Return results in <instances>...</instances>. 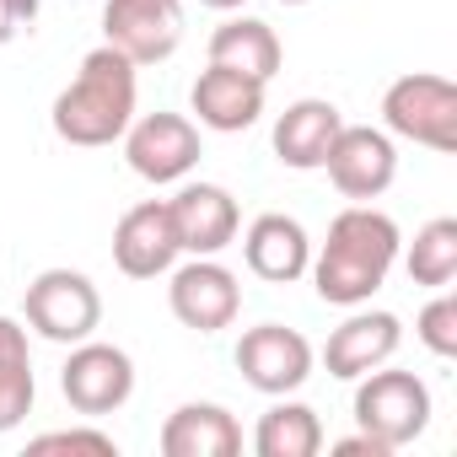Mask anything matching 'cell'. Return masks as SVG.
Here are the masks:
<instances>
[{"mask_svg": "<svg viewBox=\"0 0 457 457\" xmlns=\"http://www.w3.org/2000/svg\"><path fill=\"white\" fill-rule=\"evenodd\" d=\"M280 60H286V49H280L275 28L259 22V17H232V22H220L210 33V65L243 71V76H253L264 87L280 76Z\"/></svg>", "mask_w": 457, "mask_h": 457, "instance_id": "19", "label": "cell"}, {"mask_svg": "<svg viewBox=\"0 0 457 457\" xmlns=\"http://www.w3.org/2000/svg\"><path fill=\"white\" fill-rule=\"evenodd\" d=\"M162 452L167 457H237L243 452V425L220 403H183L162 425Z\"/></svg>", "mask_w": 457, "mask_h": 457, "instance_id": "18", "label": "cell"}, {"mask_svg": "<svg viewBox=\"0 0 457 457\" xmlns=\"http://www.w3.org/2000/svg\"><path fill=\"white\" fill-rule=\"evenodd\" d=\"M167 210H172V226H178V248L194 253V259H215L220 248L237 243L243 210L220 183H183L178 199H167Z\"/></svg>", "mask_w": 457, "mask_h": 457, "instance_id": "13", "label": "cell"}, {"mask_svg": "<svg viewBox=\"0 0 457 457\" xmlns=\"http://www.w3.org/2000/svg\"><path fill=\"white\" fill-rule=\"evenodd\" d=\"M243 253H248V270H253L259 280H270V286H291V280H302L307 264H312L307 226H302L296 215H280V210H270V215H259V220L248 226Z\"/></svg>", "mask_w": 457, "mask_h": 457, "instance_id": "16", "label": "cell"}, {"mask_svg": "<svg viewBox=\"0 0 457 457\" xmlns=\"http://www.w3.org/2000/svg\"><path fill=\"white\" fill-rule=\"evenodd\" d=\"M178 226H172V210L167 199H145L135 210L119 215L113 226V264L129 275V280H156L178 264Z\"/></svg>", "mask_w": 457, "mask_h": 457, "instance_id": "12", "label": "cell"}, {"mask_svg": "<svg viewBox=\"0 0 457 457\" xmlns=\"http://www.w3.org/2000/svg\"><path fill=\"white\" fill-rule=\"evenodd\" d=\"M0 361H28V334L17 318H0Z\"/></svg>", "mask_w": 457, "mask_h": 457, "instance_id": "26", "label": "cell"}, {"mask_svg": "<svg viewBox=\"0 0 457 457\" xmlns=\"http://www.w3.org/2000/svg\"><path fill=\"white\" fill-rule=\"evenodd\" d=\"M135 71L140 65H129L113 44L92 49L81 60L76 81L54 97V113H49L54 119V135L65 145H81V151H97V145L124 140V129L135 119V92H140Z\"/></svg>", "mask_w": 457, "mask_h": 457, "instance_id": "2", "label": "cell"}, {"mask_svg": "<svg viewBox=\"0 0 457 457\" xmlns=\"http://www.w3.org/2000/svg\"><path fill=\"white\" fill-rule=\"evenodd\" d=\"M323 167H328V178H334V188H339L345 199H377V194H387L393 178H398V151H393V140H387L382 129H371V124H345V129L334 135Z\"/></svg>", "mask_w": 457, "mask_h": 457, "instance_id": "11", "label": "cell"}, {"mask_svg": "<svg viewBox=\"0 0 457 457\" xmlns=\"http://www.w3.org/2000/svg\"><path fill=\"white\" fill-rule=\"evenodd\" d=\"M398 345H403V323H398L393 312H355V318H345V323L328 334L323 361H328V377L355 382V377L387 366V361L398 355Z\"/></svg>", "mask_w": 457, "mask_h": 457, "instance_id": "14", "label": "cell"}, {"mask_svg": "<svg viewBox=\"0 0 457 457\" xmlns=\"http://www.w3.org/2000/svg\"><path fill=\"white\" fill-rule=\"evenodd\" d=\"M33 457L44 452H92V457H119V441L108 430H49V436H33L28 441Z\"/></svg>", "mask_w": 457, "mask_h": 457, "instance_id": "24", "label": "cell"}, {"mask_svg": "<svg viewBox=\"0 0 457 457\" xmlns=\"http://www.w3.org/2000/svg\"><path fill=\"white\" fill-rule=\"evenodd\" d=\"M398 253H403L398 220L371 210V204H350L328 220V243L318 248V259L307 270H312V286L328 307H361L382 291Z\"/></svg>", "mask_w": 457, "mask_h": 457, "instance_id": "1", "label": "cell"}, {"mask_svg": "<svg viewBox=\"0 0 457 457\" xmlns=\"http://www.w3.org/2000/svg\"><path fill=\"white\" fill-rule=\"evenodd\" d=\"M167 302H172V318L194 334H220L232 328L237 312H243V286L237 275L215 264V259H194L183 270H172V286H167Z\"/></svg>", "mask_w": 457, "mask_h": 457, "instance_id": "8", "label": "cell"}, {"mask_svg": "<svg viewBox=\"0 0 457 457\" xmlns=\"http://www.w3.org/2000/svg\"><path fill=\"white\" fill-rule=\"evenodd\" d=\"M334 452H339V457H387V446H382L377 436H366V430H361V436H345Z\"/></svg>", "mask_w": 457, "mask_h": 457, "instance_id": "27", "label": "cell"}, {"mask_svg": "<svg viewBox=\"0 0 457 457\" xmlns=\"http://www.w3.org/2000/svg\"><path fill=\"white\" fill-rule=\"evenodd\" d=\"M414 339H420L430 355H441V361L457 355V296H452L446 286H441L436 302L420 307V318H414Z\"/></svg>", "mask_w": 457, "mask_h": 457, "instance_id": "23", "label": "cell"}, {"mask_svg": "<svg viewBox=\"0 0 457 457\" xmlns=\"http://www.w3.org/2000/svg\"><path fill=\"white\" fill-rule=\"evenodd\" d=\"M188 103H194V113H199L204 129H215V135H243L264 113V81H253L243 71H226V65H210V71H199Z\"/></svg>", "mask_w": 457, "mask_h": 457, "instance_id": "15", "label": "cell"}, {"mask_svg": "<svg viewBox=\"0 0 457 457\" xmlns=\"http://www.w3.org/2000/svg\"><path fill=\"white\" fill-rule=\"evenodd\" d=\"M199 6H210V12H237V6H248V0H199Z\"/></svg>", "mask_w": 457, "mask_h": 457, "instance_id": "28", "label": "cell"}, {"mask_svg": "<svg viewBox=\"0 0 457 457\" xmlns=\"http://www.w3.org/2000/svg\"><path fill=\"white\" fill-rule=\"evenodd\" d=\"M382 119L393 135H403L414 145H430L441 156L457 151V87L446 76H430V71L398 76L382 92Z\"/></svg>", "mask_w": 457, "mask_h": 457, "instance_id": "4", "label": "cell"}, {"mask_svg": "<svg viewBox=\"0 0 457 457\" xmlns=\"http://www.w3.org/2000/svg\"><path fill=\"white\" fill-rule=\"evenodd\" d=\"M403 270L425 291H441V286L457 280V220L452 215H436V220L420 226L414 243H409V253H403Z\"/></svg>", "mask_w": 457, "mask_h": 457, "instance_id": "21", "label": "cell"}, {"mask_svg": "<svg viewBox=\"0 0 457 457\" xmlns=\"http://www.w3.org/2000/svg\"><path fill=\"white\" fill-rule=\"evenodd\" d=\"M253 452L259 457H318L323 452V420H318V409H307V403H275L264 420H259V430H253Z\"/></svg>", "mask_w": 457, "mask_h": 457, "instance_id": "20", "label": "cell"}, {"mask_svg": "<svg viewBox=\"0 0 457 457\" xmlns=\"http://www.w3.org/2000/svg\"><path fill=\"white\" fill-rule=\"evenodd\" d=\"M0 44H6V33H0Z\"/></svg>", "mask_w": 457, "mask_h": 457, "instance_id": "30", "label": "cell"}, {"mask_svg": "<svg viewBox=\"0 0 457 457\" xmlns=\"http://www.w3.org/2000/svg\"><path fill=\"white\" fill-rule=\"evenodd\" d=\"M33 17H38V0H0V33H6V44L22 28H33Z\"/></svg>", "mask_w": 457, "mask_h": 457, "instance_id": "25", "label": "cell"}, {"mask_svg": "<svg viewBox=\"0 0 457 457\" xmlns=\"http://www.w3.org/2000/svg\"><path fill=\"white\" fill-rule=\"evenodd\" d=\"M237 371H243L248 387H259L270 398H286L312 377V345L286 323H259L237 339Z\"/></svg>", "mask_w": 457, "mask_h": 457, "instance_id": "10", "label": "cell"}, {"mask_svg": "<svg viewBox=\"0 0 457 457\" xmlns=\"http://www.w3.org/2000/svg\"><path fill=\"white\" fill-rule=\"evenodd\" d=\"M124 162L145 183H178L199 167V129L183 113H145L124 129Z\"/></svg>", "mask_w": 457, "mask_h": 457, "instance_id": "9", "label": "cell"}, {"mask_svg": "<svg viewBox=\"0 0 457 457\" xmlns=\"http://www.w3.org/2000/svg\"><path fill=\"white\" fill-rule=\"evenodd\" d=\"M355 382H361L355 387V420H361L366 436H377L387 452H398V446L425 436V425H430V387L414 371H382L377 366V371H366Z\"/></svg>", "mask_w": 457, "mask_h": 457, "instance_id": "3", "label": "cell"}, {"mask_svg": "<svg viewBox=\"0 0 457 457\" xmlns=\"http://www.w3.org/2000/svg\"><path fill=\"white\" fill-rule=\"evenodd\" d=\"M38 382H33V355L28 361H0V436L17 430L33 414Z\"/></svg>", "mask_w": 457, "mask_h": 457, "instance_id": "22", "label": "cell"}, {"mask_svg": "<svg viewBox=\"0 0 457 457\" xmlns=\"http://www.w3.org/2000/svg\"><path fill=\"white\" fill-rule=\"evenodd\" d=\"M280 6H307V0H280Z\"/></svg>", "mask_w": 457, "mask_h": 457, "instance_id": "29", "label": "cell"}, {"mask_svg": "<svg viewBox=\"0 0 457 457\" xmlns=\"http://www.w3.org/2000/svg\"><path fill=\"white\" fill-rule=\"evenodd\" d=\"M103 323V296L81 270H44L28 286V328L49 345H81Z\"/></svg>", "mask_w": 457, "mask_h": 457, "instance_id": "5", "label": "cell"}, {"mask_svg": "<svg viewBox=\"0 0 457 457\" xmlns=\"http://www.w3.org/2000/svg\"><path fill=\"white\" fill-rule=\"evenodd\" d=\"M60 393H65V403L76 414L103 420V414H113V409L129 403V393H135V361L119 345L81 339V345H71V361L60 366Z\"/></svg>", "mask_w": 457, "mask_h": 457, "instance_id": "6", "label": "cell"}, {"mask_svg": "<svg viewBox=\"0 0 457 457\" xmlns=\"http://www.w3.org/2000/svg\"><path fill=\"white\" fill-rule=\"evenodd\" d=\"M339 129H345V113L328 97H302L275 119V156L296 172H312V167H323Z\"/></svg>", "mask_w": 457, "mask_h": 457, "instance_id": "17", "label": "cell"}, {"mask_svg": "<svg viewBox=\"0 0 457 457\" xmlns=\"http://www.w3.org/2000/svg\"><path fill=\"white\" fill-rule=\"evenodd\" d=\"M103 38L129 65H162L183 44V0H108Z\"/></svg>", "mask_w": 457, "mask_h": 457, "instance_id": "7", "label": "cell"}]
</instances>
